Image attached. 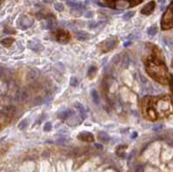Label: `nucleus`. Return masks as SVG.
<instances>
[{
  "mask_svg": "<svg viewBox=\"0 0 173 172\" xmlns=\"http://www.w3.org/2000/svg\"><path fill=\"white\" fill-rule=\"evenodd\" d=\"M146 70L148 74L157 81H159L162 84L167 83L168 81V71L166 65L163 60L155 59L153 61H150L147 63Z\"/></svg>",
  "mask_w": 173,
  "mask_h": 172,
  "instance_id": "nucleus-1",
  "label": "nucleus"
},
{
  "mask_svg": "<svg viewBox=\"0 0 173 172\" xmlns=\"http://www.w3.org/2000/svg\"><path fill=\"white\" fill-rule=\"evenodd\" d=\"M161 28L162 29H170L173 28V0L162 17Z\"/></svg>",
  "mask_w": 173,
  "mask_h": 172,
  "instance_id": "nucleus-2",
  "label": "nucleus"
},
{
  "mask_svg": "<svg viewBox=\"0 0 173 172\" xmlns=\"http://www.w3.org/2000/svg\"><path fill=\"white\" fill-rule=\"evenodd\" d=\"M55 38L56 41L62 43H67L70 39V35L68 31L59 29L55 32Z\"/></svg>",
  "mask_w": 173,
  "mask_h": 172,
  "instance_id": "nucleus-3",
  "label": "nucleus"
},
{
  "mask_svg": "<svg viewBox=\"0 0 173 172\" xmlns=\"http://www.w3.org/2000/svg\"><path fill=\"white\" fill-rule=\"evenodd\" d=\"M117 40L114 38H108L102 43V51L103 52H107L112 49H114L117 46Z\"/></svg>",
  "mask_w": 173,
  "mask_h": 172,
  "instance_id": "nucleus-4",
  "label": "nucleus"
},
{
  "mask_svg": "<svg viewBox=\"0 0 173 172\" xmlns=\"http://www.w3.org/2000/svg\"><path fill=\"white\" fill-rule=\"evenodd\" d=\"M33 23H34V20L32 18L26 16H22L18 21V25H19V28H21L22 29H25L30 27L33 24Z\"/></svg>",
  "mask_w": 173,
  "mask_h": 172,
  "instance_id": "nucleus-5",
  "label": "nucleus"
},
{
  "mask_svg": "<svg viewBox=\"0 0 173 172\" xmlns=\"http://www.w3.org/2000/svg\"><path fill=\"white\" fill-rule=\"evenodd\" d=\"M27 46L29 48H30L32 51L34 52H41L44 49V47L42 43H40L37 40H32V41H29L27 43Z\"/></svg>",
  "mask_w": 173,
  "mask_h": 172,
  "instance_id": "nucleus-6",
  "label": "nucleus"
},
{
  "mask_svg": "<svg viewBox=\"0 0 173 172\" xmlns=\"http://www.w3.org/2000/svg\"><path fill=\"white\" fill-rule=\"evenodd\" d=\"M155 6H156L155 2H154V1H151V2H149L148 3H146V4L142 8V10H141V13L144 14V15L148 16V15H150V14L154 10Z\"/></svg>",
  "mask_w": 173,
  "mask_h": 172,
  "instance_id": "nucleus-7",
  "label": "nucleus"
},
{
  "mask_svg": "<svg viewBox=\"0 0 173 172\" xmlns=\"http://www.w3.org/2000/svg\"><path fill=\"white\" fill-rule=\"evenodd\" d=\"M29 95L24 91H17L14 95V100L16 102H23L28 99Z\"/></svg>",
  "mask_w": 173,
  "mask_h": 172,
  "instance_id": "nucleus-8",
  "label": "nucleus"
},
{
  "mask_svg": "<svg viewBox=\"0 0 173 172\" xmlns=\"http://www.w3.org/2000/svg\"><path fill=\"white\" fill-rule=\"evenodd\" d=\"M79 139L82 140V141H86V142H94V136L92 133L90 132H81L78 136Z\"/></svg>",
  "mask_w": 173,
  "mask_h": 172,
  "instance_id": "nucleus-9",
  "label": "nucleus"
},
{
  "mask_svg": "<svg viewBox=\"0 0 173 172\" xmlns=\"http://www.w3.org/2000/svg\"><path fill=\"white\" fill-rule=\"evenodd\" d=\"M75 108L79 111L81 117L84 119L87 117V113H86V110H85L84 106H83L81 103H79V102H75Z\"/></svg>",
  "mask_w": 173,
  "mask_h": 172,
  "instance_id": "nucleus-10",
  "label": "nucleus"
},
{
  "mask_svg": "<svg viewBox=\"0 0 173 172\" xmlns=\"http://www.w3.org/2000/svg\"><path fill=\"white\" fill-rule=\"evenodd\" d=\"M15 111H16V109H15L14 106H8V107H5V108H3L2 110L1 114H2V116H3V115H5V116H12V115H14Z\"/></svg>",
  "mask_w": 173,
  "mask_h": 172,
  "instance_id": "nucleus-11",
  "label": "nucleus"
},
{
  "mask_svg": "<svg viewBox=\"0 0 173 172\" xmlns=\"http://www.w3.org/2000/svg\"><path fill=\"white\" fill-rule=\"evenodd\" d=\"M37 75H38V71L36 68H32L27 73V80L29 81H34V80L36 79Z\"/></svg>",
  "mask_w": 173,
  "mask_h": 172,
  "instance_id": "nucleus-12",
  "label": "nucleus"
},
{
  "mask_svg": "<svg viewBox=\"0 0 173 172\" xmlns=\"http://www.w3.org/2000/svg\"><path fill=\"white\" fill-rule=\"evenodd\" d=\"M81 118L80 119V118H78L77 116L75 117V116H71L70 118H69V120H68V124L69 125V126H77V125H79L80 123H81Z\"/></svg>",
  "mask_w": 173,
  "mask_h": 172,
  "instance_id": "nucleus-13",
  "label": "nucleus"
},
{
  "mask_svg": "<svg viewBox=\"0 0 173 172\" xmlns=\"http://www.w3.org/2000/svg\"><path fill=\"white\" fill-rule=\"evenodd\" d=\"M67 4L73 8V9H75V10H80L81 9L82 7V3L81 2H76V1H71V0H68L67 1Z\"/></svg>",
  "mask_w": 173,
  "mask_h": 172,
  "instance_id": "nucleus-14",
  "label": "nucleus"
},
{
  "mask_svg": "<svg viewBox=\"0 0 173 172\" xmlns=\"http://www.w3.org/2000/svg\"><path fill=\"white\" fill-rule=\"evenodd\" d=\"M76 37L80 41H86V40L89 39L90 35L87 32H85V31H78L76 33Z\"/></svg>",
  "mask_w": 173,
  "mask_h": 172,
  "instance_id": "nucleus-15",
  "label": "nucleus"
},
{
  "mask_svg": "<svg viewBox=\"0 0 173 172\" xmlns=\"http://www.w3.org/2000/svg\"><path fill=\"white\" fill-rule=\"evenodd\" d=\"M73 115H74V112L71 109H65V110L62 111L59 117L62 119H67V118H70Z\"/></svg>",
  "mask_w": 173,
  "mask_h": 172,
  "instance_id": "nucleus-16",
  "label": "nucleus"
},
{
  "mask_svg": "<svg viewBox=\"0 0 173 172\" xmlns=\"http://www.w3.org/2000/svg\"><path fill=\"white\" fill-rule=\"evenodd\" d=\"M98 138H99V139H100L101 141H102V142H108L109 139H110L108 134L106 133V132H99V134H98Z\"/></svg>",
  "mask_w": 173,
  "mask_h": 172,
  "instance_id": "nucleus-17",
  "label": "nucleus"
},
{
  "mask_svg": "<svg viewBox=\"0 0 173 172\" xmlns=\"http://www.w3.org/2000/svg\"><path fill=\"white\" fill-rule=\"evenodd\" d=\"M105 1H107V3L109 4V6H114L113 5V3H114V1L115 0H105ZM129 1V3H130V4H131V6H133V5H136V4H138V3H141L142 2V0H128Z\"/></svg>",
  "mask_w": 173,
  "mask_h": 172,
  "instance_id": "nucleus-18",
  "label": "nucleus"
},
{
  "mask_svg": "<svg viewBox=\"0 0 173 172\" xmlns=\"http://www.w3.org/2000/svg\"><path fill=\"white\" fill-rule=\"evenodd\" d=\"M91 96L93 98V100L95 104H99L100 103V97L99 94L97 93V91L95 89H92L91 90Z\"/></svg>",
  "mask_w": 173,
  "mask_h": 172,
  "instance_id": "nucleus-19",
  "label": "nucleus"
},
{
  "mask_svg": "<svg viewBox=\"0 0 173 172\" xmlns=\"http://www.w3.org/2000/svg\"><path fill=\"white\" fill-rule=\"evenodd\" d=\"M14 42V39L12 38V37H6V38H3V39H2V41H1V44L2 45H3V46H10V45H11V43Z\"/></svg>",
  "mask_w": 173,
  "mask_h": 172,
  "instance_id": "nucleus-20",
  "label": "nucleus"
},
{
  "mask_svg": "<svg viewBox=\"0 0 173 172\" xmlns=\"http://www.w3.org/2000/svg\"><path fill=\"white\" fill-rule=\"evenodd\" d=\"M96 72H97V68L96 67L94 66H91L88 69V76L90 78H93L95 74H96Z\"/></svg>",
  "mask_w": 173,
  "mask_h": 172,
  "instance_id": "nucleus-21",
  "label": "nucleus"
},
{
  "mask_svg": "<svg viewBox=\"0 0 173 172\" xmlns=\"http://www.w3.org/2000/svg\"><path fill=\"white\" fill-rule=\"evenodd\" d=\"M157 32H158V29H157V27L155 25H152V27H150L147 29V34L149 35H154Z\"/></svg>",
  "mask_w": 173,
  "mask_h": 172,
  "instance_id": "nucleus-22",
  "label": "nucleus"
},
{
  "mask_svg": "<svg viewBox=\"0 0 173 172\" xmlns=\"http://www.w3.org/2000/svg\"><path fill=\"white\" fill-rule=\"evenodd\" d=\"M27 126H28V120L27 119H23L18 125V129L19 130H24L27 127Z\"/></svg>",
  "mask_w": 173,
  "mask_h": 172,
  "instance_id": "nucleus-23",
  "label": "nucleus"
},
{
  "mask_svg": "<svg viewBox=\"0 0 173 172\" xmlns=\"http://www.w3.org/2000/svg\"><path fill=\"white\" fill-rule=\"evenodd\" d=\"M134 14H135V12L133 11V10H131V11H128V12L125 13V14L123 15L122 17H123L124 20H128V19H130L131 17H133V16H134Z\"/></svg>",
  "mask_w": 173,
  "mask_h": 172,
  "instance_id": "nucleus-24",
  "label": "nucleus"
},
{
  "mask_svg": "<svg viewBox=\"0 0 173 172\" xmlns=\"http://www.w3.org/2000/svg\"><path fill=\"white\" fill-rule=\"evenodd\" d=\"M54 7L57 11H62L64 10V6L62 3H55L54 4Z\"/></svg>",
  "mask_w": 173,
  "mask_h": 172,
  "instance_id": "nucleus-25",
  "label": "nucleus"
},
{
  "mask_svg": "<svg viewBox=\"0 0 173 172\" xmlns=\"http://www.w3.org/2000/svg\"><path fill=\"white\" fill-rule=\"evenodd\" d=\"M129 63H130V59H129V57H128L127 55H126V56L124 57V59H123V63H122L123 68H127L129 66Z\"/></svg>",
  "mask_w": 173,
  "mask_h": 172,
  "instance_id": "nucleus-26",
  "label": "nucleus"
},
{
  "mask_svg": "<svg viewBox=\"0 0 173 172\" xmlns=\"http://www.w3.org/2000/svg\"><path fill=\"white\" fill-rule=\"evenodd\" d=\"M69 83L72 87H77L78 86V80L75 78V77H71L70 78V81H69Z\"/></svg>",
  "mask_w": 173,
  "mask_h": 172,
  "instance_id": "nucleus-27",
  "label": "nucleus"
},
{
  "mask_svg": "<svg viewBox=\"0 0 173 172\" xmlns=\"http://www.w3.org/2000/svg\"><path fill=\"white\" fill-rule=\"evenodd\" d=\"M55 68L59 71V72H63L64 71V66H63V64L62 63H61V62H58V63H55Z\"/></svg>",
  "mask_w": 173,
  "mask_h": 172,
  "instance_id": "nucleus-28",
  "label": "nucleus"
},
{
  "mask_svg": "<svg viewBox=\"0 0 173 172\" xmlns=\"http://www.w3.org/2000/svg\"><path fill=\"white\" fill-rule=\"evenodd\" d=\"M51 129H52V124H51V122H47L44 125V126H43L44 132H49V131H51Z\"/></svg>",
  "mask_w": 173,
  "mask_h": 172,
  "instance_id": "nucleus-29",
  "label": "nucleus"
},
{
  "mask_svg": "<svg viewBox=\"0 0 173 172\" xmlns=\"http://www.w3.org/2000/svg\"><path fill=\"white\" fill-rule=\"evenodd\" d=\"M163 128H164V126L161 125V124H159V125L154 126L152 127V131H154V132H159V131H161Z\"/></svg>",
  "mask_w": 173,
  "mask_h": 172,
  "instance_id": "nucleus-30",
  "label": "nucleus"
},
{
  "mask_svg": "<svg viewBox=\"0 0 173 172\" xmlns=\"http://www.w3.org/2000/svg\"><path fill=\"white\" fill-rule=\"evenodd\" d=\"M169 83H170V87H171V91L173 94V74L170 75V79H169Z\"/></svg>",
  "mask_w": 173,
  "mask_h": 172,
  "instance_id": "nucleus-31",
  "label": "nucleus"
},
{
  "mask_svg": "<svg viewBox=\"0 0 173 172\" xmlns=\"http://www.w3.org/2000/svg\"><path fill=\"white\" fill-rule=\"evenodd\" d=\"M42 103H43V100L41 99V98H38V99H36V100H35V105H36V106H39V105H41V104H42Z\"/></svg>",
  "mask_w": 173,
  "mask_h": 172,
  "instance_id": "nucleus-32",
  "label": "nucleus"
},
{
  "mask_svg": "<svg viewBox=\"0 0 173 172\" xmlns=\"http://www.w3.org/2000/svg\"><path fill=\"white\" fill-rule=\"evenodd\" d=\"M87 17H92L93 16V13L91 12V11H88V13H86V15H85Z\"/></svg>",
  "mask_w": 173,
  "mask_h": 172,
  "instance_id": "nucleus-33",
  "label": "nucleus"
},
{
  "mask_svg": "<svg viewBox=\"0 0 173 172\" xmlns=\"http://www.w3.org/2000/svg\"><path fill=\"white\" fill-rule=\"evenodd\" d=\"M137 136H138V133H137V132H133V136H132V139H135Z\"/></svg>",
  "mask_w": 173,
  "mask_h": 172,
  "instance_id": "nucleus-34",
  "label": "nucleus"
},
{
  "mask_svg": "<svg viewBox=\"0 0 173 172\" xmlns=\"http://www.w3.org/2000/svg\"><path fill=\"white\" fill-rule=\"evenodd\" d=\"M129 44H130V42H126V43H124V46L127 47V45H129Z\"/></svg>",
  "mask_w": 173,
  "mask_h": 172,
  "instance_id": "nucleus-35",
  "label": "nucleus"
},
{
  "mask_svg": "<svg viewBox=\"0 0 173 172\" xmlns=\"http://www.w3.org/2000/svg\"><path fill=\"white\" fill-rule=\"evenodd\" d=\"M159 2L161 3H164L165 2V0H159Z\"/></svg>",
  "mask_w": 173,
  "mask_h": 172,
  "instance_id": "nucleus-36",
  "label": "nucleus"
},
{
  "mask_svg": "<svg viewBox=\"0 0 173 172\" xmlns=\"http://www.w3.org/2000/svg\"><path fill=\"white\" fill-rule=\"evenodd\" d=\"M95 146H96V147H99V148H101V145H95Z\"/></svg>",
  "mask_w": 173,
  "mask_h": 172,
  "instance_id": "nucleus-37",
  "label": "nucleus"
},
{
  "mask_svg": "<svg viewBox=\"0 0 173 172\" xmlns=\"http://www.w3.org/2000/svg\"><path fill=\"white\" fill-rule=\"evenodd\" d=\"M45 1H46V2H49H49H52L53 0H45Z\"/></svg>",
  "mask_w": 173,
  "mask_h": 172,
  "instance_id": "nucleus-38",
  "label": "nucleus"
},
{
  "mask_svg": "<svg viewBox=\"0 0 173 172\" xmlns=\"http://www.w3.org/2000/svg\"><path fill=\"white\" fill-rule=\"evenodd\" d=\"M172 66L173 67V61H172Z\"/></svg>",
  "mask_w": 173,
  "mask_h": 172,
  "instance_id": "nucleus-39",
  "label": "nucleus"
}]
</instances>
